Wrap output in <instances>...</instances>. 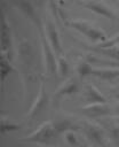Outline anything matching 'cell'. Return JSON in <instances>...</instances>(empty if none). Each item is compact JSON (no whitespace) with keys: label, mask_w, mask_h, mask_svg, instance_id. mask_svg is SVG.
<instances>
[{"label":"cell","mask_w":119,"mask_h":147,"mask_svg":"<svg viewBox=\"0 0 119 147\" xmlns=\"http://www.w3.org/2000/svg\"><path fill=\"white\" fill-rule=\"evenodd\" d=\"M69 25L71 28H73L74 30L79 31L80 33H82L85 37H87L90 41L94 42H103L108 39L106 33L101 30L98 26L93 25L92 23L84 21V20H72L69 22Z\"/></svg>","instance_id":"cell-1"},{"label":"cell","mask_w":119,"mask_h":147,"mask_svg":"<svg viewBox=\"0 0 119 147\" xmlns=\"http://www.w3.org/2000/svg\"><path fill=\"white\" fill-rule=\"evenodd\" d=\"M39 34H40V42H41V49H42V55H43V63H45V69L47 74L56 76L57 72V56L53 47L50 46L49 41L47 40L45 30L42 28L38 29Z\"/></svg>","instance_id":"cell-2"},{"label":"cell","mask_w":119,"mask_h":147,"mask_svg":"<svg viewBox=\"0 0 119 147\" xmlns=\"http://www.w3.org/2000/svg\"><path fill=\"white\" fill-rule=\"evenodd\" d=\"M56 134V130L54 126V123L51 122H43L42 124H40L34 132H32L31 134H29L25 140L26 141H32V142H43L50 138H53Z\"/></svg>","instance_id":"cell-3"},{"label":"cell","mask_w":119,"mask_h":147,"mask_svg":"<svg viewBox=\"0 0 119 147\" xmlns=\"http://www.w3.org/2000/svg\"><path fill=\"white\" fill-rule=\"evenodd\" d=\"M43 30H45V33H46V37H47V40L49 41L50 46L53 47V49L55 51L56 55H63V49H62V46H61V41H60V37H58V32L56 30V26L55 24L47 20L46 23H45V26H43Z\"/></svg>","instance_id":"cell-4"},{"label":"cell","mask_w":119,"mask_h":147,"mask_svg":"<svg viewBox=\"0 0 119 147\" xmlns=\"http://www.w3.org/2000/svg\"><path fill=\"white\" fill-rule=\"evenodd\" d=\"M82 129L86 133V136L95 144H97L101 147H105V137L102 127L96 125L95 123L92 122H84L82 123Z\"/></svg>","instance_id":"cell-5"},{"label":"cell","mask_w":119,"mask_h":147,"mask_svg":"<svg viewBox=\"0 0 119 147\" xmlns=\"http://www.w3.org/2000/svg\"><path fill=\"white\" fill-rule=\"evenodd\" d=\"M80 3L88 8L89 10H92L93 13L97 14V15H101V16H104L106 18H110V20H116L117 16L116 14L108 7L105 6L104 3L100 2V1H94V0H86V1H80Z\"/></svg>","instance_id":"cell-6"},{"label":"cell","mask_w":119,"mask_h":147,"mask_svg":"<svg viewBox=\"0 0 119 147\" xmlns=\"http://www.w3.org/2000/svg\"><path fill=\"white\" fill-rule=\"evenodd\" d=\"M48 101V95H47V92H46V88L43 86V84L40 85V88H39V92H38V95L35 98V100L33 101L31 108L29 109V113H27V117L29 118H32L34 116H37L46 106Z\"/></svg>","instance_id":"cell-7"},{"label":"cell","mask_w":119,"mask_h":147,"mask_svg":"<svg viewBox=\"0 0 119 147\" xmlns=\"http://www.w3.org/2000/svg\"><path fill=\"white\" fill-rule=\"evenodd\" d=\"M81 111L87 117H102L109 116L111 109L106 103H90L81 108Z\"/></svg>","instance_id":"cell-8"},{"label":"cell","mask_w":119,"mask_h":147,"mask_svg":"<svg viewBox=\"0 0 119 147\" xmlns=\"http://www.w3.org/2000/svg\"><path fill=\"white\" fill-rule=\"evenodd\" d=\"M14 5H15L30 21H32V22L38 26V29L42 28L39 16L37 15V13H35L33 6H32L27 0H14Z\"/></svg>","instance_id":"cell-9"},{"label":"cell","mask_w":119,"mask_h":147,"mask_svg":"<svg viewBox=\"0 0 119 147\" xmlns=\"http://www.w3.org/2000/svg\"><path fill=\"white\" fill-rule=\"evenodd\" d=\"M84 99L87 102V105H90V103H106L105 96L93 84L86 85L85 92H84Z\"/></svg>","instance_id":"cell-10"},{"label":"cell","mask_w":119,"mask_h":147,"mask_svg":"<svg viewBox=\"0 0 119 147\" xmlns=\"http://www.w3.org/2000/svg\"><path fill=\"white\" fill-rule=\"evenodd\" d=\"M76 92H78V84L74 79H68L60 86L55 92V99H61L65 95H72Z\"/></svg>","instance_id":"cell-11"},{"label":"cell","mask_w":119,"mask_h":147,"mask_svg":"<svg viewBox=\"0 0 119 147\" xmlns=\"http://www.w3.org/2000/svg\"><path fill=\"white\" fill-rule=\"evenodd\" d=\"M11 46V39H10V32H9V26L7 23V20L2 17L1 20V52H6L8 54L9 49Z\"/></svg>","instance_id":"cell-12"},{"label":"cell","mask_w":119,"mask_h":147,"mask_svg":"<svg viewBox=\"0 0 119 147\" xmlns=\"http://www.w3.org/2000/svg\"><path fill=\"white\" fill-rule=\"evenodd\" d=\"M92 76L104 80H112L119 77V69L118 68H97L93 70Z\"/></svg>","instance_id":"cell-13"},{"label":"cell","mask_w":119,"mask_h":147,"mask_svg":"<svg viewBox=\"0 0 119 147\" xmlns=\"http://www.w3.org/2000/svg\"><path fill=\"white\" fill-rule=\"evenodd\" d=\"M94 68L92 67V63H89L85 59H80L77 63V72L80 78H85L88 76H92Z\"/></svg>","instance_id":"cell-14"},{"label":"cell","mask_w":119,"mask_h":147,"mask_svg":"<svg viewBox=\"0 0 119 147\" xmlns=\"http://www.w3.org/2000/svg\"><path fill=\"white\" fill-rule=\"evenodd\" d=\"M53 123H54L56 133H65L66 131H71V130L74 131L76 130L74 124L69 118H62V119L56 121V122H53Z\"/></svg>","instance_id":"cell-15"},{"label":"cell","mask_w":119,"mask_h":147,"mask_svg":"<svg viewBox=\"0 0 119 147\" xmlns=\"http://www.w3.org/2000/svg\"><path fill=\"white\" fill-rule=\"evenodd\" d=\"M0 71H1V82L5 80V78L9 75V72L15 71V68L10 64L9 59L5 57L3 54H1V61H0Z\"/></svg>","instance_id":"cell-16"},{"label":"cell","mask_w":119,"mask_h":147,"mask_svg":"<svg viewBox=\"0 0 119 147\" xmlns=\"http://www.w3.org/2000/svg\"><path fill=\"white\" fill-rule=\"evenodd\" d=\"M19 125L16 123L10 122L8 118L1 117V122H0V132L3 133H8V132H13V131H18L19 130Z\"/></svg>","instance_id":"cell-17"},{"label":"cell","mask_w":119,"mask_h":147,"mask_svg":"<svg viewBox=\"0 0 119 147\" xmlns=\"http://www.w3.org/2000/svg\"><path fill=\"white\" fill-rule=\"evenodd\" d=\"M69 71H70V67H69L66 59L63 55H58L57 56V72L62 77H65V76H68Z\"/></svg>","instance_id":"cell-18"},{"label":"cell","mask_w":119,"mask_h":147,"mask_svg":"<svg viewBox=\"0 0 119 147\" xmlns=\"http://www.w3.org/2000/svg\"><path fill=\"white\" fill-rule=\"evenodd\" d=\"M96 48H102V49H106V48H112V47H118L119 46V33H117L116 36L108 38L105 41L100 42L98 45H96Z\"/></svg>","instance_id":"cell-19"},{"label":"cell","mask_w":119,"mask_h":147,"mask_svg":"<svg viewBox=\"0 0 119 147\" xmlns=\"http://www.w3.org/2000/svg\"><path fill=\"white\" fill-rule=\"evenodd\" d=\"M109 136L112 139V141L119 147V125L117 122H116V124H113L109 127Z\"/></svg>","instance_id":"cell-20"},{"label":"cell","mask_w":119,"mask_h":147,"mask_svg":"<svg viewBox=\"0 0 119 147\" xmlns=\"http://www.w3.org/2000/svg\"><path fill=\"white\" fill-rule=\"evenodd\" d=\"M97 52H101L108 56L113 57L114 60L119 61V47H112V48H106V49H102V48H95Z\"/></svg>","instance_id":"cell-21"},{"label":"cell","mask_w":119,"mask_h":147,"mask_svg":"<svg viewBox=\"0 0 119 147\" xmlns=\"http://www.w3.org/2000/svg\"><path fill=\"white\" fill-rule=\"evenodd\" d=\"M64 139H65V141H66V144L68 145H70V146H76L77 144H78V139H77V137H76V133H74V131H66L65 133H64Z\"/></svg>","instance_id":"cell-22"},{"label":"cell","mask_w":119,"mask_h":147,"mask_svg":"<svg viewBox=\"0 0 119 147\" xmlns=\"http://www.w3.org/2000/svg\"><path fill=\"white\" fill-rule=\"evenodd\" d=\"M114 110H116V114H117V116L119 117V101H118V103L116 105V107H114Z\"/></svg>","instance_id":"cell-23"},{"label":"cell","mask_w":119,"mask_h":147,"mask_svg":"<svg viewBox=\"0 0 119 147\" xmlns=\"http://www.w3.org/2000/svg\"><path fill=\"white\" fill-rule=\"evenodd\" d=\"M114 96L119 100V88H117V90H116V92H114Z\"/></svg>","instance_id":"cell-24"},{"label":"cell","mask_w":119,"mask_h":147,"mask_svg":"<svg viewBox=\"0 0 119 147\" xmlns=\"http://www.w3.org/2000/svg\"><path fill=\"white\" fill-rule=\"evenodd\" d=\"M117 123H118V125H119V117L117 118Z\"/></svg>","instance_id":"cell-25"},{"label":"cell","mask_w":119,"mask_h":147,"mask_svg":"<svg viewBox=\"0 0 119 147\" xmlns=\"http://www.w3.org/2000/svg\"><path fill=\"white\" fill-rule=\"evenodd\" d=\"M118 6H119V0H118Z\"/></svg>","instance_id":"cell-26"},{"label":"cell","mask_w":119,"mask_h":147,"mask_svg":"<svg viewBox=\"0 0 119 147\" xmlns=\"http://www.w3.org/2000/svg\"><path fill=\"white\" fill-rule=\"evenodd\" d=\"M118 47H119V46H118Z\"/></svg>","instance_id":"cell-27"}]
</instances>
